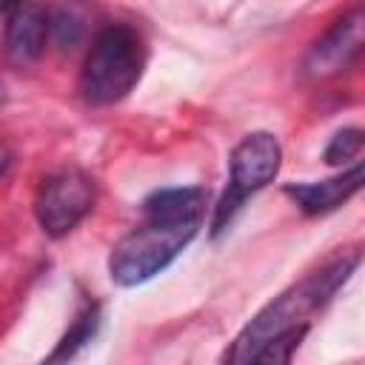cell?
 I'll return each instance as SVG.
<instances>
[{
    "mask_svg": "<svg viewBox=\"0 0 365 365\" xmlns=\"http://www.w3.org/2000/svg\"><path fill=\"white\" fill-rule=\"evenodd\" d=\"M23 0H0V14H6V11H11L14 6H20Z\"/></svg>",
    "mask_w": 365,
    "mask_h": 365,
    "instance_id": "14",
    "label": "cell"
},
{
    "mask_svg": "<svg viewBox=\"0 0 365 365\" xmlns=\"http://www.w3.org/2000/svg\"><path fill=\"white\" fill-rule=\"evenodd\" d=\"M9 165H11V151L6 143H0V177L9 171Z\"/></svg>",
    "mask_w": 365,
    "mask_h": 365,
    "instance_id": "13",
    "label": "cell"
},
{
    "mask_svg": "<svg viewBox=\"0 0 365 365\" xmlns=\"http://www.w3.org/2000/svg\"><path fill=\"white\" fill-rule=\"evenodd\" d=\"M359 265V254H342L331 262H325L319 271H311L305 279H299L297 285H291L288 291H282L279 297H274L234 339V345L225 351V362H251L254 351L259 345H265L271 336H277L279 331L305 322V317L317 308H322L336 291L339 285L354 274V268Z\"/></svg>",
    "mask_w": 365,
    "mask_h": 365,
    "instance_id": "2",
    "label": "cell"
},
{
    "mask_svg": "<svg viewBox=\"0 0 365 365\" xmlns=\"http://www.w3.org/2000/svg\"><path fill=\"white\" fill-rule=\"evenodd\" d=\"M148 51L143 34L128 23L103 26L83 60L77 91L88 106H111L131 94L145 68Z\"/></svg>",
    "mask_w": 365,
    "mask_h": 365,
    "instance_id": "3",
    "label": "cell"
},
{
    "mask_svg": "<svg viewBox=\"0 0 365 365\" xmlns=\"http://www.w3.org/2000/svg\"><path fill=\"white\" fill-rule=\"evenodd\" d=\"M48 43V11L37 3L23 0L11 11H6L3 23V57L14 68L34 66Z\"/></svg>",
    "mask_w": 365,
    "mask_h": 365,
    "instance_id": "7",
    "label": "cell"
},
{
    "mask_svg": "<svg viewBox=\"0 0 365 365\" xmlns=\"http://www.w3.org/2000/svg\"><path fill=\"white\" fill-rule=\"evenodd\" d=\"M88 31V23H86V14L80 11V6L74 3H66L54 11H48V40H54V46H60L63 51L66 48H74Z\"/></svg>",
    "mask_w": 365,
    "mask_h": 365,
    "instance_id": "10",
    "label": "cell"
},
{
    "mask_svg": "<svg viewBox=\"0 0 365 365\" xmlns=\"http://www.w3.org/2000/svg\"><path fill=\"white\" fill-rule=\"evenodd\" d=\"M208 194L200 185L160 188L143 200V220L111 248L108 274L117 285L134 288L165 271L197 237Z\"/></svg>",
    "mask_w": 365,
    "mask_h": 365,
    "instance_id": "1",
    "label": "cell"
},
{
    "mask_svg": "<svg viewBox=\"0 0 365 365\" xmlns=\"http://www.w3.org/2000/svg\"><path fill=\"white\" fill-rule=\"evenodd\" d=\"M365 46V11L362 3H354L334 26L308 48L302 60V71L311 80H328L348 71Z\"/></svg>",
    "mask_w": 365,
    "mask_h": 365,
    "instance_id": "6",
    "label": "cell"
},
{
    "mask_svg": "<svg viewBox=\"0 0 365 365\" xmlns=\"http://www.w3.org/2000/svg\"><path fill=\"white\" fill-rule=\"evenodd\" d=\"M3 100H6V91H3V86H0V106H3Z\"/></svg>",
    "mask_w": 365,
    "mask_h": 365,
    "instance_id": "15",
    "label": "cell"
},
{
    "mask_svg": "<svg viewBox=\"0 0 365 365\" xmlns=\"http://www.w3.org/2000/svg\"><path fill=\"white\" fill-rule=\"evenodd\" d=\"M308 334V322L291 325L285 331H279L277 336H271L265 345H259L251 356V362H265V365H277V362H291V356L297 354L302 336Z\"/></svg>",
    "mask_w": 365,
    "mask_h": 365,
    "instance_id": "11",
    "label": "cell"
},
{
    "mask_svg": "<svg viewBox=\"0 0 365 365\" xmlns=\"http://www.w3.org/2000/svg\"><path fill=\"white\" fill-rule=\"evenodd\" d=\"M359 151H362V128L351 125V128L336 131V134L328 140L322 160H325L328 165H345L348 160H356Z\"/></svg>",
    "mask_w": 365,
    "mask_h": 365,
    "instance_id": "12",
    "label": "cell"
},
{
    "mask_svg": "<svg viewBox=\"0 0 365 365\" xmlns=\"http://www.w3.org/2000/svg\"><path fill=\"white\" fill-rule=\"evenodd\" d=\"M100 319H103L100 305H97V302H88V305L77 314V319L71 322V328L63 334V339L57 342V348L48 354V362H60V359H71V356H77V354L97 336V331H100Z\"/></svg>",
    "mask_w": 365,
    "mask_h": 365,
    "instance_id": "9",
    "label": "cell"
},
{
    "mask_svg": "<svg viewBox=\"0 0 365 365\" xmlns=\"http://www.w3.org/2000/svg\"><path fill=\"white\" fill-rule=\"evenodd\" d=\"M362 177H365L362 163H354L351 168L339 171L336 177H328V180H319V182H288L282 188V194L302 214L319 217V214H331V211L342 208L354 194H359Z\"/></svg>",
    "mask_w": 365,
    "mask_h": 365,
    "instance_id": "8",
    "label": "cell"
},
{
    "mask_svg": "<svg viewBox=\"0 0 365 365\" xmlns=\"http://www.w3.org/2000/svg\"><path fill=\"white\" fill-rule=\"evenodd\" d=\"M279 165H282V145L271 131H251L234 145L231 163H228V185L220 202L214 205L211 237H220L228 231V225L234 222L245 200L262 191L268 182H274V177L279 174Z\"/></svg>",
    "mask_w": 365,
    "mask_h": 365,
    "instance_id": "4",
    "label": "cell"
},
{
    "mask_svg": "<svg viewBox=\"0 0 365 365\" xmlns=\"http://www.w3.org/2000/svg\"><path fill=\"white\" fill-rule=\"evenodd\" d=\"M97 182L83 168H60L48 174L34 194V217L46 237L60 240L71 234L94 208Z\"/></svg>",
    "mask_w": 365,
    "mask_h": 365,
    "instance_id": "5",
    "label": "cell"
}]
</instances>
